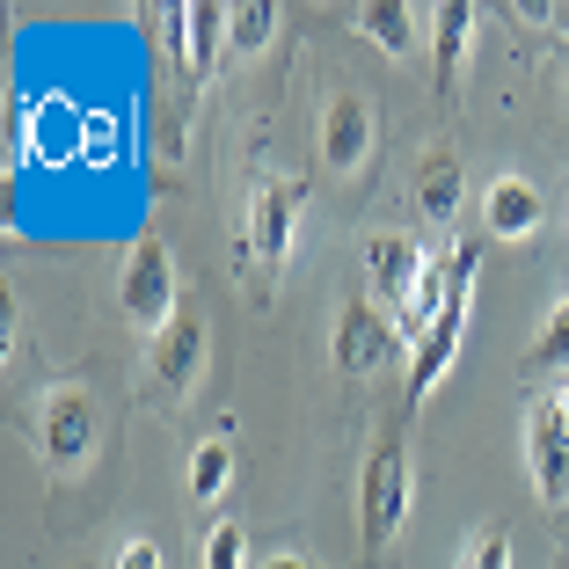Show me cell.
Wrapping results in <instances>:
<instances>
[{
	"instance_id": "1",
	"label": "cell",
	"mask_w": 569,
	"mask_h": 569,
	"mask_svg": "<svg viewBox=\"0 0 569 569\" xmlns=\"http://www.w3.org/2000/svg\"><path fill=\"white\" fill-rule=\"evenodd\" d=\"M417 511V468H409L402 431H387L380 446L366 452V475H358V540L366 548H387V540L409 526Z\"/></svg>"
},
{
	"instance_id": "2",
	"label": "cell",
	"mask_w": 569,
	"mask_h": 569,
	"mask_svg": "<svg viewBox=\"0 0 569 569\" xmlns=\"http://www.w3.org/2000/svg\"><path fill=\"white\" fill-rule=\"evenodd\" d=\"M118 315L132 321L147 343H161L168 321H176V256H168V241H139L132 256H124L118 270Z\"/></svg>"
},
{
	"instance_id": "3",
	"label": "cell",
	"mask_w": 569,
	"mask_h": 569,
	"mask_svg": "<svg viewBox=\"0 0 569 569\" xmlns=\"http://www.w3.org/2000/svg\"><path fill=\"white\" fill-rule=\"evenodd\" d=\"M37 438H44L51 475L88 468V452H96V402H88V387H51L44 417H37Z\"/></svg>"
},
{
	"instance_id": "4",
	"label": "cell",
	"mask_w": 569,
	"mask_h": 569,
	"mask_svg": "<svg viewBox=\"0 0 569 569\" xmlns=\"http://www.w3.org/2000/svg\"><path fill=\"white\" fill-rule=\"evenodd\" d=\"M372 147H380V110H372L366 96H329V110H321V161H329V176H358V168L372 161Z\"/></svg>"
},
{
	"instance_id": "5",
	"label": "cell",
	"mask_w": 569,
	"mask_h": 569,
	"mask_svg": "<svg viewBox=\"0 0 569 569\" xmlns=\"http://www.w3.org/2000/svg\"><path fill=\"white\" fill-rule=\"evenodd\" d=\"M395 315H372V300H343V315H336V372H351V380H366V372H380L387 358H395Z\"/></svg>"
},
{
	"instance_id": "6",
	"label": "cell",
	"mask_w": 569,
	"mask_h": 569,
	"mask_svg": "<svg viewBox=\"0 0 569 569\" xmlns=\"http://www.w3.org/2000/svg\"><path fill=\"white\" fill-rule=\"evenodd\" d=\"M168 37H176V73L183 81H212V51L227 44V8L219 0H176L168 8Z\"/></svg>"
},
{
	"instance_id": "7",
	"label": "cell",
	"mask_w": 569,
	"mask_h": 569,
	"mask_svg": "<svg viewBox=\"0 0 569 569\" xmlns=\"http://www.w3.org/2000/svg\"><path fill=\"white\" fill-rule=\"evenodd\" d=\"M526 475H533L540 503H569V431L555 417V402H533L526 409Z\"/></svg>"
},
{
	"instance_id": "8",
	"label": "cell",
	"mask_w": 569,
	"mask_h": 569,
	"mask_svg": "<svg viewBox=\"0 0 569 569\" xmlns=\"http://www.w3.org/2000/svg\"><path fill=\"white\" fill-rule=\"evenodd\" d=\"M292 219H300V183H284V176H263L249 190V249L263 256L270 270L292 256Z\"/></svg>"
},
{
	"instance_id": "9",
	"label": "cell",
	"mask_w": 569,
	"mask_h": 569,
	"mask_svg": "<svg viewBox=\"0 0 569 569\" xmlns=\"http://www.w3.org/2000/svg\"><path fill=\"white\" fill-rule=\"evenodd\" d=\"M204 351H212V336H204V315H176L168 321V336L153 343V372H161V387L176 395V402H190L204 380Z\"/></svg>"
},
{
	"instance_id": "10",
	"label": "cell",
	"mask_w": 569,
	"mask_h": 569,
	"mask_svg": "<svg viewBox=\"0 0 569 569\" xmlns=\"http://www.w3.org/2000/svg\"><path fill=\"white\" fill-rule=\"evenodd\" d=\"M540 190L526 183V176H497L489 183V198H482V219H489V234L497 241H533L540 234Z\"/></svg>"
},
{
	"instance_id": "11",
	"label": "cell",
	"mask_w": 569,
	"mask_h": 569,
	"mask_svg": "<svg viewBox=\"0 0 569 569\" xmlns=\"http://www.w3.org/2000/svg\"><path fill=\"white\" fill-rule=\"evenodd\" d=\"M468 37H475V8H468V0H446V8H431V81H438V96H452V88H460Z\"/></svg>"
},
{
	"instance_id": "12",
	"label": "cell",
	"mask_w": 569,
	"mask_h": 569,
	"mask_svg": "<svg viewBox=\"0 0 569 569\" xmlns=\"http://www.w3.org/2000/svg\"><path fill=\"white\" fill-rule=\"evenodd\" d=\"M417 270H423V249H417L409 234H372V241H366V278L380 284V300L402 307L409 284H417Z\"/></svg>"
},
{
	"instance_id": "13",
	"label": "cell",
	"mask_w": 569,
	"mask_h": 569,
	"mask_svg": "<svg viewBox=\"0 0 569 569\" xmlns=\"http://www.w3.org/2000/svg\"><path fill=\"white\" fill-rule=\"evenodd\" d=\"M417 212L431 219V227H452V212H460V153H452V147L423 153V168H417Z\"/></svg>"
},
{
	"instance_id": "14",
	"label": "cell",
	"mask_w": 569,
	"mask_h": 569,
	"mask_svg": "<svg viewBox=\"0 0 569 569\" xmlns=\"http://www.w3.org/2000/svg\"><path fill=\"white\" fill-rule=\"evenodd\" d=\"M358 30H366L387 59H409V51H417V8H409V0H366V8H358Z\"/></svg>"
},
{
	"instance_id": "15",
	"label": "cell",
	"mask_w": 569,
	"mask_h": 569,
	"mask_svg": "<svg viewBox=\"0 0 569 569\" xmlns=\"http://www.w3.org/2000/svg\"><path fill=\"white\" fill-rule=\"evenodd\" d=\"M270 30H278V0H241V8H227V44L234 51H263Z\"/></svg>"
},
{
	"instance_id": "16",
	"label": "cell",
	"mask_w": 569,
	"mask_h": 569,
	"mask_svg": "<svg viewBox=\"0 0 569 569\" xmlns=\"http://www.w3.org/2000/svg\"><path fill=\"white\" fill-rule=\"evenodd\" d=\"M227 482H234V446H227V438H204V446L190 452V489H198V497H227Z\"/></svg>"
},
{
	"instance_id": "17",
	"label": "cell",
	"mask_w": 569,
	"mask_h": 569,
	"mask_svg": "<svg viewBox=\"0 0 569 569\" xmlns=\"http://www.w3.org/2000/svg\"><path fill=\"white\" fill-rule=\"evenodd\" d=\"M555 366H569V292L555 300V315L540 321L533 351H526V372H555Z\"/></svg>"
},
{
	"instance_id": "18",
	"label": "cell",
	"mask_w": 569,
	"mask_h": 569,
	"mask_svg": "<svg viewBox=\"0 0 569 569\" xmlns=\"http://www.w3.org/2000/svg\"><path fill=\"white\" fill-rule=\"evenodd\" d=\"M204 569H249V533H241L234 519L204 533Z\"/></svg>"
},
{
	"instance_id": "19",
	"label": "cell",
	"mask_w": 569,
	"mask_h": 569,
	"mask_svg": "<svg viewBox=\"0 0 569 569\" xmlns=\"http://www.w3.org/2000/svg\"><path fill=\"white\" fill-rule=\"evenodd\" d=\"M460 569H511V533H475L468 548H460Z\"/></svg>"
},
{
	"instance_id": "20",
	"label": "cell",
	"mask_w": 569,
	"mask_h": 569,
	"mask_svg": "<svg viewBox=\"0 0 569 569\" xmlns=\"http://www.w3.org/2000/svg\"><path fill=\"white\" fill-rule=\"evenodd\" d=\"M118 569H161V548H153V540H124V548H118Z\"/></svg>"
},
{
	"instance_id": "21",
	"label": "cell",
	"mask_w": 569,
	"mask_h": 569,
	"mask_svg": "<svg viewBox=\"0 0 569 569\" xmlns=\"http://www.w3.org/2000/svg\"><path fill=\"white\" fill-rule=\"evenodd\" d=\"M256 569H315V562H300V555H263Z\"/></svg>"
},
{
	"instance_id": "22",
	"label": "cell",
	"mask_w": 569,
	"mask_h": 569,
	"mask_svg": "<svg viewBox=\"0 0 569 569\" xmlns=\"http://www.w3.org/2000/svg\"><path fill=\"white\" fill-rule=\"evenodd\" d=\"M548 402H555V417H562V431H569V380H562V387H555Z\"/></svg>"
},
{
	"instance_id": "23",
	"label": "cell",
	"mask_w": 569,
	"mask_h": 569,
	"mask_svg": "<svg viewBox=\"0 0 569 569\" xmlns=\"http://www.w3.org/2000/svg\"><path fill=\"white\" fill-rule=\"evenodd\" d=\"M555 569H569V562H555Z\"/></svg>"
},
{
	"instance_id": "24",
	"label": "cell",
	"mask_w": 569,
	"mask_h": 569,
	"mask_svg": "<svg viewBox=\"0 0 569 569\" xmlns=\"http://www.w3.org/2000/svg\"><path fill=\"white\" fill-rule=\"evenodd\" d=\"M562 88H569V81H562Z\"/></svg>"
}]
</instances>
